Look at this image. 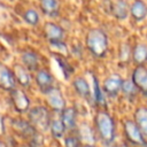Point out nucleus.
<instances>
[{"instance_id":"f257e3e1","label":"nucleus","mask_w":147,"mask_h":147,"mask_svg":"<svg viewBox=\"0 0 147 147\" xmlns=\"http://www.w3.org/2000/svg\"><path fill=\"white\" fill-rule=\"evenodd\" d=\"M86 45L91 53L98 57L105 56L108 47L106 33L100 29H92L86 37Z\"/></svg>"},{"instance_id":"f03ea898","label":"nucleus","mask_w":147,"mask_h":147,"mask_svg":"<svg viewBox=\"0 0 147 147\" xmlns=\"http://www.w3.org/2000/svg\"><path fill=\"white\" fill-rule=\"evenodd\" d=\"M95 127L100 138L109 144L115 137V125L111 116L106 111H99L95 116Z\"/></svg>"},{"instance_id":"7ed1b4c3","label":"nucleus","mask_w":147,"mask_h":147,"mask_svg":"<svg viewBox=\"0 0 147 147\" xmlns=\"http://www.w3.org/2000/svg\"><path fill=\"white\" fill-rule=\"evenodd\" d=\"M30 119L31 122L39 129L46 130L48 126H51V115L48 110L44 107H34L30 110Z\"/></svg>"},{"instance_id":"20e7f679","label":"nucleus","mask_w":147,"mask_h":147,"mask_svg":"<svg viewBox=\"0 0 147 147\" xmlns=\"http://www.w3.org/2000/svg\"><path fill=\"white\" fill-rule=\"evenodd\" d=\"M124 132H125V136L127 137V139L132 142V144H136V145H145L146 141L144 139V136L142 133L140 132L138 125L136 124L134 121H131V119H126L124 121Z\"/></svg>"},{"instance_id":"39448f33","label":"nucleus","mask_w":147,"mask_h":147,"mask_svg":"<svg viewBox=\"0 0 147 147\" xmlns=\"http://www.w3.org/2000/svg\"><path fill=\"white\" fill-rule=\"evenodd\" d=\"M46 99H47V103L49 105V107L54 110V111H63L64 110V99L62 96L61 91L57 87H53L52 90H49L46 93Z\"/></svg>"},{"instance_id":"423d86ee","label":"nucleus","mask_w":147,"mask_h":147,"mask_svg":"<svg viewBox=\"0 0 147 147\" xmlns=\"http://www.w3.org/2000/svg\"><path fill=\"white\" fill-rule=\"evenodd\" d=\"M132 83L144 94L147 95V69L144 65H137L132 72Z\"/></svg>"},{"instance_id":"0eeeda50","label":"nucleus","mask_w":147,"mask_h":147,"mask_svg":"<svg viewBox=\"0 0 147 147\" xmlns=\"http://www.w3.org/2000/svg\"><path fill=\"white\" fill-rule=\"evenodd\" d=\"M15 80L14 72L0 63V87L3 90H15Z\"/></svg>"},{"instance_id":"6e6552de","label":"nucleus","mask_w":147,"mask_h":147,"mask_svg":"<svg viewBox=\"0 0 147 147\" xmlns=\"http://www.w3.org/2000/svg\"><path fill=\"white\" fill-rule=\"evenodd\" d=\"M122 85H123V80L121 79V77L117 76V75H113V76H109L108 78L105 79L103 90H105V92L107 94L114 96L122 88Z\"/></svg>"},{"instance_id":"1a4fd4ad","label":"nucleus","mask_w":147,"mask_h":147,"mask_svg":"<svg viewBox=\"0 0 147 147\" xmlns=\"http://www.w3.org/2000/svg\"><path fill=\"white\" fill-rule=\"evenodd\" d=\"M36 82L44 93H47L49 90L53 88V76L47 70H39L36 75Z\"/></svg>"},{"instance_id":"9d476101","label":"nucleus","mask_w":147,"mask_h":147,"mask_svg":"<svg viewBox=\"0 0 147 147\" xmlns=\"http://www.w3.org/2000/svg\"><path fill=\"white\" fill-rule=\"evenodd\" d=\"M11 99L13 105L17 111H25L29 107V99L28 96L20 90H13L11 91Z\"/></svg>"},{"instance_id":"9b49d317","label":"nucleus","mask_w":147,"mask_h":147,"mask_svg":"<svg viewBox=\"0 0 147 147\" xmlns=\"http://www.w3.org/2000/svg\"><path fill=\"white\" fill-rule=\"evenodd\" d=\"M45 36L47 39L51 40V42L62 41L63 30L59 25H56L55 23H47L45 25Z\"/></svg>"},{"instance_id":"f8f14e48","label":"nucleus","mask_w":147,"mask_h":147,"mask_svg":"<svg viewBox=\"0 0 147 147\" xmlns=\"http://www.w3.org/2000/svg\"><path fill=\"white\" fill-rule=\"evenodd\" d=\"M134 122L138 125L140 132L144 137L147 138V108L140 107L134 113Z\"/></svg>"},{"instance_id":"ddd939ff","label":"nucleus","mask_w":147,"mask_h":147,"mask_svg":"<svg viewBox=\"0 0 147 147\" xmlns=\"http://www.w3.org/2000/svg\"><path fill=\"white\" fill-rule=\"evenodd\" d=\"M61 121L65 129L74 130L76 126V111L74 108H65L61 113Z\"/></svg>"},{"instance_id":"4468645a","label":"nucleus","mask_w":147,"mask_h":147,"mask_svg":"<svg viewBox=\"0 0 147 147\" xmlns=\"http://www.w3.org/2000/svg\"><path fill=\"white\" fill-rule=\"evenodd\" d=\"M132 59L138 65H142L147 61V45L138 44L132 51Z\"/></svg>"},{"instance_id":"2eb2a0df","label":"nucleus","mask_w":147,"mask_h":147,"mask_svg":"<svg viewBox=\"0 0 147 147\" xmlns=\"http://www.w3.org/2000/svg\"><path fill=\"white\" fill-rule=\"evenodd\" d=\"M130 11H131L132 17L136 21H141L147 15V6L141 1H136V2H133L131 5Z\"/></svg>"},{"instance_id":"dca6fc26","label":"nucleus","mask_w":147,"mask_h":147,"mask_svg":"<svg viewBox=\"0 0 147 147\" xmlns=\"http://www.w3.org/2000/svg\"><path fill=\"white\" fill-rule=\"evenodd\" d=\"M22 61L24 63L23 65L30 70H36L38 67V56L31 51H25L22 53Z\"/></svg>"},{"instance_id":"f3484780","label":"nucleus","mask_w":147,"mask_h":147,"mask_svg":"<svg viewBox=\"0 0 147 147\" xmlns=\"http://www.w3.org/2000/svg\"><path fill=\"white\" fill-rule=\"evenodd\" d=\"M14 76H15V79H17L18 83L22 86H29V84H30V76H29V74H28V71H26L24 65L17 64L14 68Z\"/></svg>"},{"instance_id":"a211bd4d","label":"nucleus","mask_w":147,"mask_h":147,"mask_svg":"<svg viewBox=\"0 0 147 147\" xmlns=\"http://www.w3.org/2000/svg\"><path fill=\"white\" fill-rule=\"evenodd\" d=\"M74 87L76 90V92L83 96V98H87L90 95V87H88V84L87 82L83 78V77H78L75 79L74 82Z\"/></svg>"},{"instance_id":"6ab92c4d","label":"nucleus","mask_w":147,"mask_h":147,"mask_svg":"<svg viewBox=\"0 0 147 147\" xmlns=\"http://www.w3.org/2000/svg\"><path fill=\"white\" fill-rule=\"evenodd\" d=\"M40 6L44 10L45 14H47L48 16H55L59 13V2L57 1H53V0H48V1H42L40 2Z\"/></svg>"},{"instance_id":"aec40b11","label":"nucleus","mask_w":147,"mask_h":147,"mask_svg":"<svg viewBox=\"0 0 147 147\" xmlns=\"http://www.w3.org/2000/svg\"><path fill=\"white\" fill-rule=\"evenodd\" d=\"M127 10H129L127 5L123 1H118V2L113 3V13L118 20L125 18L127 16Z\"/></svg>"},{"instance_id":"412c9836","label":"nucleus","mask_w":147,"mask_h":147,"mask_svg":"<svg viewBox=\"0 0 147 147\" xmlns=\"http://www.w3.org/2000/svg\"><path fill=\"white\" fill-rule=\"evenodd\" d=\"M64 130H65V127H64V125H63L61 119L52 121V123H51V132H52L54 138H57V139L62 138V136L64 133Z\"/></svg>"},{"instance_id":"4be33fe9","label":"nucleus","mask_w":147,"mask_h":147,"mask_svg":"<svg viewBox=\"0 0 147 147\" xmlns=\"http://www.w3.org/2000/svg\"><path fill=\"white\" fill-rule=\"evenodd\" d=\"M23 18H24L29 24H32V25H36V24L39 22V15H38V13H37L34 9H31V8L24 11Z\"/></svg>"},{"instance_id":"5701e85b","label":"nucleus","mask_w":147,"mask_h":147,"mask_svg":"<svg viewBox=\"0 0 147 147\" xmlns=\"http://www.w3.org/2000/svg\"><path fill=\"white\" fill-rule=\"evenodd\" d=\"M93 79H94V99H95V102L100 106H103L105 105V94L99 86L98 79L95 77Z\"/></svg>"},{"instance_id":"b1692460","label":"nucleus","mask_w":147,"mask_h":147,"mask_svg":"<svg viewBox=\"0 0 147 147\" xmlns=\"http://www.w3.org/2000/svg\"><path fill=\"white\" fill-rule=\"evenodd\" d=\"M122 90H123V93L126 94V95H134L137 93V87L134 86V84L132 83V80H125V82H123Z\"/></svg>"},{"instance_id":"393cba45","label":"nucleus","mask_w":147,"mask_h":147,"mask_svg":"<svg viewBox=\"0 0 147 147\" xmlns=\"http://www.w3.org/2000/svg\"><path fill=\"white\" fill-rule=\"evenodd\" d=\"M56 61L59 62V65L62 68V70H63V72H64V75L68 77L71 72H72V68H71V65L64 60V59H62V57H56Z\"/></svg>"},{"instance_id":"a878e982","label":"nucleus","mask_w":147,"mask_h":147,"mask_svg":"<svg viewBox=\"0 0 147 147\" xmlns=\"http://www.w3.org/2000/svg\"><path fill=\"white\" fill-rule=\"evenodd\" d=\"M65 147H79V139L74 136L68 137L65 139Z\"/></svg>"},{"instance_id":"bb28decb","label":"nucleus","mask_w":147,"mask_h":147,"mask_svg":"<svg viewBox=\"0 0 147 147\" xmlns=\"http://www.w3.org/2000/svg\"><path fill=\"white\" fill-rule=\"evenodd\" d=\"M83 147H94V146H91V145H85V146H83Z\"/></svg>"},{"instance_id":"cd10ccee","label":"nucleus","mask_w":147,"mask_h":147,"mask_svg":"<svg viewBox=\"0 0 147 147\" xmlns=\"http://www.w3.org/2000/svg\"><path fill=\"white\" fill-rule=\"evenodd\" d=\"M0 147H6V146H5V145H3L2 142H0Z\"/></svg>"}]
</instances>
